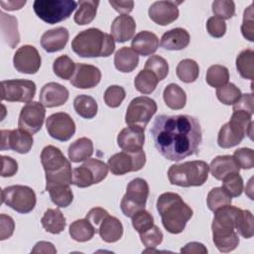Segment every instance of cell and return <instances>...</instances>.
<instances>
[{
	"mask_svg": "<svg viewBox=\"0 0 254 254\" xmlns=\"http://www.w3.org/2000/svg\"><path fill=\"white\" fill-rule=\"evenodd\" d=\"M150 132L156 149L169 161L179 162L197 154L202 141L198 120L187 114L158 115Z\"/></svg>",
	"mask_w": 254,
	"mask_h": 254,
	"instance_id": "cell-1",
	"label": "cell"
},
{
	"mask_svg": "<svg viewBox=\"0 0 254 254\" xmlns=\"http://www.w3.org/2000/svg\"><path fill=\"white\" fill-rule=\"evenodd\" d=\"M157 210L161 216L164 228L172 233L184 231L193 211L182 196L176 192H164L157 199Z\"/></svg>",
	"mask_w": 254,
	"mask_h": 254,
	"instance_id": "cell-2",
	"label": "cell"
},
{
	"mask_svg": "<svg viewBox=\"0 0 254 254\" xmlns=\"http://www.w3.org/2000/svg\"><path fill=\"white\" fill-rule=\"evenodd\" d=\"M239 210V207L228 204L214 211L211 224L212 240L220 252H231L239 244L238 234L235 230V221Z\"/></svg>",
	"mask_w": 254,
	"mask_h": 254,
	"instance_id": "cell-3",
	"label": "cell"
},
{
	"mask_svg": "<svg viewBox=\"0 0 254 254\" xmlns=\"http://www.w3.org/2000/svg\"><path fill=\"white\" fill-rule=\"evenodd\" d=\"M71 49L81 58L108 57L115 50V41L111 35L97 28H89L73 38Z\"/></svg>",
	"mask_w": 254,
	"mask_h": 254,
	"instance_id": "cell-4",
	"label": "cell"
},
{
	"mask_svg": "<svg viewBox=\"0 0 254 254\" xmlns=\"http://www.w3.org/2000/svg\"><path fill=\"white\" fill-rule=\"evenodd\" d=\"M41 163L46 173V190L56 186L72 184L70 162L62 151L53 146H46L41 153Z\"/></svg>",
	"mask_w": 254,
	"mask_h": 254,
	"instance_id": "cell-5",
	"label": "cell"
},
{
	"mask_svg": "<svg viewBox=\"0 0 254 254\" xmlns=\"http://www.w3.org/2000/svg\"><path fill=\"white\" fill-rule=\"evenodd\" d=\"M252 114L241 110H234L230 120L220 128L217 144L223 149L232 148L240 144L246 135L252 139Z\"/></svg>",
	"mask_w": 254,
	"mask_h": 254,
	"instance_id": "cell-6",
	"label": "cell"
},
{
	"mask_svg": "<svg viewBox=\"0 0 254 254\" xmlns=\"http://www.w3.org/2000/svg\"><path fill=\"white\" fill-rule=\"evenodd\" d=\"M209 166L201 160L172 165L168 170V179L172 185L190 188L200 187L208 178Z\"/></svg>",
	"mask_w": 254,
	"mask_h": 254,
	"instance_id": "cell-7",
	"label": "cell"
},
{
	"mask_svg": "<svg viewBox=\"0 0 254 254\" xmlns=\"http://www.w3.org/2000/svg\"><path fill=\"white\" fill-rule=\"evenodd\" d=\"M73 0H36L33 9L36 15L48 24H57L67 19L77 6Z\"/></svg>",
	"mask_w": 254,
	"mask_h": 254,
	"instance_id": "cell-8",
	"label": "cell"
},
{
	"mask_svg": "<svg viewBox=\"0 0 254 254\" xmlns=\"http://www.w3.org/2000/svg\"><path fill=\"white\" fill-rule=\"evenodd\" d=\"M2 203H5L19 213L31 212L37 202L34 190L28 186L14 185L6 187L1 191Z\"/></svg>",
	"mask_w": 254,
	"mask_h": 254,
	"instance_id": "cell-9",
	"label": "cell"
},
{
	"mask_svg": "<svg viewBox=\"0 0 254 254\" xmlns=\"http://www.w3.org/2000/svg\"><path fill=\"white\" fill-rule=\"evenodd\" d=\"M149 195V185L141 179L132 180L126 189V193L123 195L120 208L123 214L127 217H132L137 211L144 209Z\"/></svg>",
	"mask_w": 254,
	"mask_h": 254,
	"instance_id": "cell-10",
	"label": "cell"
},
{
	"mask_svg": "<svg viewBox=\"0 0 254 254\" xmlns=\"http://www.w3.org/2000/svg\"><path fill=\"white\" fill-rule=\"evenodd\" d=\"M108 166L98 160L89 158L84 163L73 169L72 185L77 188H87L103 181L108 174Z\"/></svg>",
	"mask_w": 254,
	"mask_h": 254,
	"instance_id": "cell-11",
	"label": "cell"
},
{
	"mask_svg": "<svg viewBox=\"0 0 254 254\" xmlns=\"http://www.w3.org/2000/svg\"><path fill=\"white\" fill-rule=\"evenodd\" d=\"M157 111V103L148 96H138L132 99L127 107L125 122L129 126L145 127Z\"/></svg>",
	"mask_w": 254,
	"mask_h": 254,
	"instance_id": "cell-12",
	"label": "cell"
},
{
	"mask_svg": "<svg viewBox=\"0 0 254 254\" xmlns=\"http://www.w3.org/2000/svg\"><path fill=\"white\" fill-rule=\"evenodd\" d=\"M146 163V154L142 150L137 152L122 151L108 159L107 166L115 176H122L130 172L140 171Z\"/></svg>",
	"mask_w": 254,
	"mask_h": 254,
	"instance_id": "cell-13",
	"label": "cell"
},
{
	"mask_svg": "<svg viewBox=\"0 0 254 254\" xmlns=\"http://www.w3.org/2000/svg\"><path fill=\"white\" fill-rule=\"evenodd\" d=\"M36 94V83L29 79L1 81V99L9 102H31Z\"/></svg>",
	"mask_w": 254,
	"mask_h": 254,
	"instance_id": "cell-14",
	"label": "cell"
},
{
	"mask_svg": "<svg viewBox=\"0 0 254 254\" xmlns=\"http://www.w3.org/2000/svg\"><path fill=\"white\" fill-rule=\"evenodd\" d=\"M45 115L46 109L41 102H28L20 111L18 126L20 129L33 135L41 130L44 124Z\"/></svg>",
	"mask_w": 254,
	"mask_h": 254,
	"instance_id": "cell-15",
	"label": "cell"
},
{
	"mask_svg": "<svg viewBox=\"0 0 254 254\" xmlns=\"http://www.w3.org/2000/svg\"><path fill=\"white\" fill-rule=\"evenodd\" d=\"M49 135L59 141H67L75 133V123L73 119L64 112H57L50 115L46 121Z\"/></svg>",
	"mask_w": 254,
	"mask_h": 254,
	"instance_id": "cell-16",
	"label": "cell"
},
{
	"mask_svg": "<svg viewBox=\"0 0 254 254\" xmlns=\"http://www.w3.org/2000/svg\"><path fill=\"white\" fill-rule=\"evenodd\" d=\"M32 134L22 130H1V147L4 150H13L19 154H27L33 146Z\"/></svg>",
	"mask_w": 254,
	"mask_h": 254,
	"instance_id": "cell-17",
	"label": "cell"
},
{
	"mask_svg": "<svg viewBox=\"0 0 254 254\" xmlns=\"http://www.w3.org/2000/svg\"><path fill=\"white\" fill-rule=\"evenodd\" d=\"M41 56L38 50L31 45L19 48L13 57V64L17 71L27 74L36 73L41 66Z\"/></svg>",
	"mask_w": 254,
	"mask_h": 254,
	"instance_id": "cell-18",
	"label": "cell"
},
{
	"mask_svg": "<svg viewBox=\"0 0 254 254\" xmlns=\"http://www.w3.org/2000/svg\"><path fill=\"white\" fill-rule=\"evenodd\" d=\"M181 1H156L148 10L150 19L158 25L167 26L179 17V8Z\"/></svg>",
	"mask_w": 254,
	"mask_h": 254,
	"instance_id": "cell-19",
	"label": "cell"
},
{
	"mask_svg": "<svg viewBox=\"0 0 254 254\" xmlns=\"http://www.w3.org/2000/svg\"><path fill=\"white\" fill-rule=\"evenodd\" d=\"M101 79V71L98 67L87 64H75V70L70 78V83L76 88L95 87Z\"/></svg>",
	"mask_w": 254,
	"mask_h": 254,
	"instance_id": "cell-20",
	"label": "cell"
},
{
	"mask_svg": "<svg viewBox=\"0 0 254 254\" xmlns=\"http://www.w3.org/2000/svg\"><path fill=\"white\" fill-rule=\"evenodd\" d=\"M68 90L58 82L46 83L40 91V102L48 108L64 105L68 99Z\"/></svg>",
	"mask_w": 254,
	"mask_h": 254,
	"instance_id": "cell-21",
	"label": "cell"
},
{
	"mask_svg": "<svg viewBox=\"0 0 254 254\" xmlns=\"http://www.w3.org/2000/svg\"><path fill=\"white\" fill-rule=\"evenodd\" d=\"M144 141V129L138 126H128L122 129L117 136L118 146L126 152H137L142 150Z\"/></svg>",
	"mask_w": 254,
	"mask_h": 254,
	"instance_id": "cell-22",
	"label": "cell"
},
{
	"mask_svg": "<svg viewBox=\"0 0 254 254\" xmlns=\"http://www.w3.org/2000/svg\"><path fill=\"white\" fill-rule=\"evenodd\" d=\"M68 37V31L64 27L51 29L42 35L41 46L48 53H56L65 47Z\"/></svg>",
	"mask_w": 254,
	"mask_h": 254,
	"instance_id": "cell-23",
	"label": "cell"
},
{
	"mask_svg": "<svg viewBox=\"0 0 254 254\" xmlns=\"http://www.w3.org/2000/svg\"><path fill=\"white\" fill-rule=\"evenodd\" d=\"M136 31V22L129 15L117 16L110 27L111 36L114 41L124 43L133 38Z\"/></svg>",
	"mask_w": 254,
	"mask_h": 254,
	"instance_id": "cell-24",
	"label": "cell"
},
{
	"mask_svg": "<svg viewBox=\"0 0 254 254\" xmlns=\"http://www.w3.org/2000/svg\"><path fill=\"white\" fill-rule=\"evenodd\" d=\"M209 171L214 179L222 181L225 177L231 174L239 173L240 167L233 156L223 155L217 156L211 161Z\"/></svg>",
	"mask_w": 254,
	"mask_h": 254,
	"instance_id": "cell-25",
	"label": "cell"
},
{
	"mask_svg": "<svg viewBox=\"0 0 254 254\" xmlns=\"http://www.w3.org/2000/svg\"><path fill=\"white\" fill-rule=\"evenodd\" d=\"M190 41V36L186 29L175 28L163 34L160 46L169 51H180L187 48Z\"/></svg>",
	"mask_w": 254,
	"mask_h": 254,
	"instance_id": "cell-26",
	"label": "cell"
},
{
	"mask_svg": "<svg viewBox=\"0 0 254 254\" xmlns=\"http://www.w3.org/2000/svg\"><path fill=\"white\" fill-rule=\"evenodd\" d=\"M159 47L157 35L150 31H141L135 35L131 42V48L143 57L153 55Z\"/></svg>",
	"mask_w": 254,
	"mask_h": 254,
	"instance_id": "cell-27",
	"label": "cell"
},
{
	"mask_svg": "<svg viewBox=\"0 0 254 254\" xmlns=\"http://www.w3.org/2000/svg\"><path fill=\"white\" fill-rule=\"evenodd\" d=\"M97 232L103 241L107 243H114L122 237L123 225L118 218L108 214L99 224Z\"/></svg>",
	"mask_w": 254,
	"mask_h": 254,
	"instance_id": "cell-28",
	"label": "cell"
},
{
	"mask_svg": "<svg viewBox=\"0 0 254 254\" xmlns=\"http://www.w3.org/2000/svg\"><path fill=\"white\" fill-rule=\"evenodd\" d=\"M1 18V34L5 43L14 49L20 42V35L18 32V20L12 15H8L3 11L0 12Z\"/></svg>",
	"mask_w": 254,
	"mask_h": 254,
	"instance_id": "cell-29",
	"label": "cell"
},
{
	"mask_svg": "<svg viewBox=\"0 0 254 254\" xmlns=\"http://www.w3.org/2000/svg\"><path fill=\"white\" fill-rule=\"evenodd\" d=\"M139 64L138 54L129 47H122L114 56V65L121 72L133 71Z\"/></svg>",
	"mask_w": 254,
	"mask_h": 254,
	"instance_id": "cell-30",
	"label": "cell"
},
{
	"mask_svg": "<svg viewBox=\"0 0 254 254\" xmlns=\"http://www.w3.org/2000/svg\"><path fill=\"white\" fill-rule=\"evenodd\" d=\"M68 159L72 163H79L85 161L93 154L92 141L86 137L79 138L71 143L67 150Z\"/></svg>",
	"mask_w": 254,
	"mask_h": 254,
	"instance_id": "cell-31",
	"label": "cell"
},
{
	"mask_svg": "<svg viewBox=\"0 0 254 254\" xmlns=\"http://www.w3.org/2000/svg\"><path fill=\"white\" fill-rule=\"evenodd\" d=\"M41 223L44 229L52 234L61 233L66 225L65 217L59 208H48L41 219Z\"/></svg>",
	"mask_w": 254,
	"mask_h": 254,
	"instance_id": "cell-32",
	"label": "cell"
},
{
	"mask_svg": "<svg viewBox=\"0 0 254 254\" xmlns=\"http://www.w3.org/2000/svg\"><path fill=\"white\" fill-rule=\"evenodd\" d=\"M163 98L166 105L174 110L183 109L187 103L186 91L176 83H170L165 87Z\"/></svg>",
	"mask_w": 254,
	"mask_h": 254,
	"instance_id": "cell-33",
	"label": "cell"
},
{
	"mask_svg": "<svg viewBox=\"0 0 254 254\" xmlns=\"http://www.w3.org/2000/svg\"><path fill=\"white\" fill-rule=\"evenodd\" d=\"M97 230L86 218L77 219L69 225V235L77 242H86L90 240Z\"/></svg>",
	"mask_w": 254,
	"mask_h": 254,
	"instance_id": "cell-34",
	"label": "cell"
},
{
	"mask_svg": "<svg viewBox=\"0 0 254 254\" xmlns=\"http://www.w3.org/2000/svg\"><path fill=\"white\" fill-rule=\"evenodd\" d=\"M99 1L82 0L78 2V8L73 16V20L77 25H86L93 21L96 16Z\"/></svg>",
	"mask_w": 254,
	"mask_h": 254,
	"instance_id": "cell-35",
	"label": "cell"
},
{
	"mask_svg": "<svg viewBox=\"0 0 254 254\" xmlns=\"http://www.w3.org/2000/svg\"><path fill=\"white\" fill-rule=\"evenodd\" d=\"M73 108L80 117L91 119L96 115L98 105L93 97L86 94H79L73 100Z\"/></svg>",
	"mask_w": 254,
	"mask_h": 254,
	"instance_id": "cell-36",
	"label": "cell"
},
{
	"mask_svg": "<svg viewBox=\"0 0 254 254\" xmlns=\"http://www.w3.org/2000/svg\"><path fill=\"white\" fill-rule=\"evenodd\" d=\"M254 52L246 49L239 53L236 58V68L241 77L252 80L254 77Z\"/></svg>",
	"mask_w": 254,
	"mask_h": 254,
	"instance_id": "cell-37",
	"label": "cell"
},
{
	"mask_svg": "<svg viewBox=\"0 0 254 254\" xmlns=\"http://www.w3.org/2000/svg\"><path fill=\"white\" fill-rule=\"evenodd\" d=\"M177 76L186 83H190L196 80L199 74V67L195 61L191 59L182 60L176 68Z\"/></svg>",
	"mask_w": 254,
	"mask_h": 254,
	"instance_id": "cell-38",
	"label": "cell"
},
{
	"mask_svg": "<svg viewBox=\"0 0 254 254\" xmlns=\"http://www.w3.org/2000/svg\"><path fill=\"white\" fill-rule=\"evenodd\" d=\"M158 82L159 79L157 76L151 70L144 68L136 75L134 79V86L139 92L143 94H150L156 89Z\"/></svg>",
	"mask_w": 254,
	"mask_h": 254,
	"instance_id": "cell-39",
	"label": "cell"
},
{
	"mask_svg": "<svg viewBox=\"0 0 254 254\" xmlns=\"http://www.w3.org/2000/svg\"><path fill=\"white\" fill-rule=\"evenodd\" d=\"M235 230L237 234L246 239L254 235V220L251 211L240 208L235 221Z\"/></svg>",
	"mask_w": 254,
	"mask_h": 254,
	"instance_id": "cell-40",
	"label": "cell"
},
{
	"mask_svg": "<svg viewBox=\"0 0 254 254\" xmlns=\"http://www.w3.org/2000/svg\"><path fill=\"white\" fill-rule=\"evenodd\" d=\"M229 71L228 68L221 64L210 65L206 71L205 80L211 87H220L228 82Z\"/></svg>",
	"mask_w": 254,
	"mask_h": 254,
	"instance_id": "cell-41",
	"label": "cell"
},
{
	"mask_svg": "<svg viewBox=\"0 0 254 254\" xmlns=\"http://www.w3.org/2000/svg\"><path fill=\"white\" fill-rule=\"evenodd\" d=\"M51 200L59 207H67L73 199V193L69 186H56L49 189Z\"/></svg>",
	"mask_w": 254,
	"mask_h": 254,
	"instance_id": "cell-42",
	"label": "cell"
},
{
	"mask_svg": "<svg viewBox=\"0 0 254 254\" xmlns=\"http://www.w3.org/2000/svg\"><path fill=\"white\" fill-rule=\"evenodd\" d=\"M53 70L60 78L70 79L75 70V64L67 55H63L54 61Z\"/></svg>",
	"mask_w": 254,
	"mask_h": 254,
	"instance_id": "cell-43",
	"label": "cell"
},
{
	"mask_svg": "<svg viewBox=\"0 0 254 254\" xmlns=\"http://www.w3.org/2000/svg\"><path fill=\"white\" fill-rule=\"evenodd\" d=\"M232 197L229 196L222 188H213L207 194L206 203L207 207L211 211H215L216 209L231 204Z\"/></svg>",
	"mask_w": 254,
	"mask_h": 254,
	"instance_id": "cell-44",
	"label": "cell"
},
{
	"mask_svg": "<svg viewBox=\"0 0 254 254\" xmlns=\"http://www.w3.org/2000/svg\"><path fill=\"white\" fill-rule=\"evenodd\" d=\"M241 95V90L231 82H227L216 89V96L218 100L225 105H233Z\"/></svg>",
	"mask_w": 254,
	"mask_h": 254,
	"instance_id": "cell-45",
	"label": "cell"
},
{
	"mask_svg": "<svg viewBox=\"0 0 254 254\" xmlns=\"http://www.w3.org/2000/svg\"><path fill=\"white\" fill-rule=\"evenodd\" d=\"M144 68L151 70L157 76L159 81L163 80L169 73L168 62L158 55L151 56L146 61Z\"/></svg>",
	"mask_w": 254,
	"mask_h": 254,
	"instance_id": "cell-46",
	"label": "cell"
},
{
	"mask_svg": "<svg viewBox=\"0 0 254 254\" xmlns=\"http://www.w3.org/2000/svg\"><path fill=\"white\" fill-rule=\"evenodd\" d=\"M221 188L229 196L237 197L241 195L244 189L243 179L239 175V173L231 174L222 180Z\"/></svg>",
	"mask_w": 254,
	"mask_h": 254,
	"instance_id": "cell-47",
	"label": "cell"
},
{
	"mask_svg": "<svg viewBox=\"0 0 254 254\" xmlns=\"http://www.w3.org/2000/svg\"><path fill=\"white\" fill-rule=\"evenodd\" d=\"M132 218V226L133 228L140 234L150 229L154 225V217L153 215L144 209H141L134 213Z\"/></svg>",
	"mask_w": 254,
	"mask_h": 254,
	"instance_id": "cell-48",
	"label": "cell"
},
{
	"mask_svg": "<svg viewBox=\"0 0 254 254\" xmlns=\"http://www.w3.org/2000/svg\"><path fill=\"white\" fill-rule=\"evenodd\" d=\"M126 96L125 89L120 85H110L104 92V102L111 108L118 107Z\"/></svg>",
	"mask_w": 254,
	"mask_h": 254,
	"instance_id": "cell-49",
	"label": "cell"
},
{
	"mask_svg": "<svg viewBox=\"0 0 254 254\" xmlns=\"http://www.w3.org/2000/svg\"><path fill=\"white\" fill-rule=\"evenodd\" d=\"M211 7L213 14L222 20H228L235 14V3L231 0H215Z\"/></svg>",
	"mask_w": 254,
	"mask_h": 254,
	"instance_id": "cell-50",
	"label": "cell"
},
{
	"mask_svg": "<svg viewBox=\"0 0 254 254\" xmlns=\"http://www.w3.org/2000/svg\"><path fill=\"white\" fill-rule=\"evenodd\" d=\"M141 242L146 248H155L163 241V232L157 225H153L150 229L146 230L143 233H140Z\"/></svg>",
	"mask_w": 254,
	"mask_h": 254,
	"instance_id": "cell-51",
	"label": "cell"
},
{
	"mask_svg": "<svg viewBox=\"0 0 254 254\" xmlns=\"http://www.w3.org/2000/svg\"><path fill=\"white\" fill-rule=\"evenodd\" d=\"M241 32L243 37L250 41H254V20H253V4L247 7L243 13V22L241 25Z\"/></svg>",
	"mask_w": 254,
	"mask_h": 254,
	"instance_id": "cell-52",
	"label": "cell"
},
{
	"mask_svg": "<svg viewBox=\"0 0 254 254\" xmlns=\"http://www.w3.org/2000/svg\"><path fill=\"white\" fill-rule=\"evenodd\" d=\"M233 157L239 164L240 169L250 170L254 167V151L250 148H240L237 149Z\"/></svg>",
	"mask_w": 254,
	"mask_h": 254,
	"instance_id": "cell-53",
	"label": "cell"
},
{
	"mask_svg": "<svg viewBox=\"0 0 254 254\" xmlns=\"http://www.w3.org/2000/svg\"><path fill=\"white\" fill-rule=\"evenodd\" d=\"M206 30L211 37L221 38L226 32V23L224 22V20L216 16H212L208 18L206 22Z\"/></svg>",
	"mask_w": 254,
	"mask_h": 254,
	"instance_id": "cell-54",
	"label": "cell"
},
{
	"mask_svg": "<svg viewBox=\"0 0 254 254\" xmlns=\"http://www.w3.org/2000/svg\"><path fill=\"white\" fill-rule=\"evenodd\" d=\"M15 229V222L9 215L2 213L0 215V239L5 240L12 236Z\"/></svg>",
	"mask_w": 254,
	"mask_h": 254,
	"instance_id": "cell-55",
	"label": "cell"
},
{
	"mask_svg": "<svg viewBox=\"0 0 254 254\" xmlns=\"http://www.w3.org/2000/svg\"><path fill=\"white\" fill-rule=\"evenodd\" d=\"M253 103H254V98L252 93L242 94L241 97L237 100V102L233 104V111L241 110L249 114H253Z\"/></svg>",
	"mask_w": 254,
	"mask_h": 254,
	"instance_id": "cell-56",
	"label": "cell"
},
{
	"mask_svg": "<svg viewBox=\"0 0 254 254\" xmlns=\"http://www.w3.org/2000/svg\"><path fill=\"white\" fill-rule=\"evenodd\" d=\"M1 176L3 178L13 177L18 172V163L11 157L8 156H1Z\"/></svg>",
	"mask_w": 254,
	"mask_h": 254,
	"instance_id": "cell-57",
	"label": "cell"
},
{
	"mask_svg": "<svg viewBox=\"0 0 254 254\" xmlns=\"http://www.w3.org/2000/svg\"><path fill=\"white\" fill-rule=\"evenodd\" d=\"M108 214H109V213H108L104 208L99 207V206H96V207L91 208V209L87 212L85 218H86L87 220H89V222L94 226V228H95L96 230H98L99 224L101 223V221H102Z\"/></svg>",
	"mask_w": 254,
	"mask_h": 254,
	"instance_id": "cell-58",
	"label": "cell"
},
{
	"mask_svg": "<svg viewBox=\"0 0 254 254\" xmlns=\"http://www.w3.org/2000/svg\"><path fill=\"white\" fill-rule=\"evenodd\" d=\"M109 4L121 15H128L133 8H134V2L132 0H127V1H114V0H109Z\"/></svg>",
	"mask_w": 254,
	"mask_h": 254,
	"instance_id": "cell-59",
	"label": "cell"
},
{
	"mask_svg": "<svg viewBox=\"0 0 254 254\" xmlns=\"http://www.w3.org/2000/svg\"><path fill=\"white\" fill-rule=\"evenodd\" d=\"M182 253H194V254H204L207 253V249L206 247L199 242H190L188 244L185 245V247H183L181 249Z\"/></svg>",
	"mask_w": 254,
	"mask_h": 254,
	"instance_id": "cell-60",
	"label": "cell"
},
{
	"mask_svg": "<svg viewBox=\"0 0 254 254\" xmlns=\"http://www.w3.org/2000/svg\"><path fill=\"white\" fill-rule=\"evenodd\" d=\"M32 253H57V249L55 248L54 244L47 241H40L37 242L34 246V248L31 251Z\"/></svg>",
	"mask_w": 254,
	"mask_h": 254,
	"instance_id": "cell-61",
	"label": "cell"
},
{
	"mask_svg": "<svg viewBox=\"0 0 254 254\" xmlns=\"http://www.w3.org/2000/svg\"><path fill=\"white\" fill-rule=\"evenodd\" d=\"M26 4V1H0V5L2 6L3 9L8 10V11H15V10H20L24 5Z\"/></svg>",
	"mask_w": 254,
	"mask_h": 254,
	"instance_id": "cell-62",
	"label": "cell"
}]
</instances>
